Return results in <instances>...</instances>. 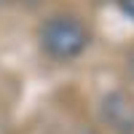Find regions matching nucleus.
<instances>
[{
	"mask_svg": "<svg viewBox=\"0 0 134 134\" xmlns=\"http://www.w3.org/2000/svg\"><path fill=\"white\" fill-rule=\"evenodd\" d=\"M126 64H129V75L134 78V48L129 51V57H126Z\"/></svg>",
	"mask_w": 134,
	"mask_h": 134,
	"instance_id": "4",
	"label": "nucleus"
},
{
	"mask_svg": "<svg viewBox=\"0 0 134 134\" xmlns=\"http://www.w3.org/2000/svg\"><path fill=\"white\" fill-rule=\"evenodd\" d=\"M102 118L118 134H134V97L126 91H113L102 99Z\"/></svg>",
	"mask_w": 134,
	"mask_h": 134,
	"instance_id": "2",
	"label": "nucleus"
},
{
	"mask_svg": "<svg viewBox=\"0 0 134 134\" xmlns=\"http://www.w3.org/2000/svg\"><path fill=\"white\" fill-rule=\"evenodd\" d=\"M88 30L75 16H54L40 27V46L54 59H75L88 46Z\"/></svg>",
	"mask_w": 134,
	"mask_h": 134,
	"instance_id": "1",
	"label": "nucleus"
},
{
	"mask_svg": "<svg viewBox=\"0 0 134 134\" xmlns=\"http://www.w3.org/2000/svg\"><path fill=\"white\" fill-rule=\"evenodd\" d=\"M121 3V11L129 16V19H134V0H118Z\"/></svg>",
	"mask_w": 134,
	"mask_h": 134,
	"instance_id": "3",
	"label": "nucleus"
}]
</instances>
